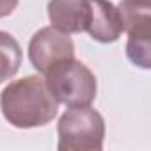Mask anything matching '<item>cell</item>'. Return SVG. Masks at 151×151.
Here are the masks:
<instances>
[{
  "label": "cell",
  "instance_id": "cell-6",
  "mask_svg": "<svg viewBox=\"0 0 151 151\" xmlns=\"http://www.w3.org/2000/svg\"><path fill=\"white\" fill-rule=\"evenodd\" d=\"M89 23L86 32L98 43H116L123 32L117 7L109 0H89Z\"/></svg>",
  "mask_w": 151,
  "mask_h": 151
},
{
  "label": "cell",
  "instance_id": "cell-4",
  "mask_svg": "<svg viewBox=\"0 0 151 151\" xmlns=\"http://www.w3.org/2000/svg\"><path fill=\"white\" fill-rule=\"evenodd\" d=\"M73 57H75V45L69 34L55 27L39 29L29 43V59L41 75H45L52 66Z\"/></svg>",
  "mask_w": 151,
  "mask_h": 151
},
{
  "label": "cell",
  "instance_id": "cell-9",
  "mask_svg": "<svg viewBox=\"0 0 151 151\" xmlns=\"http://www.w3.org/2000/svg\"><path fill=\"white\" fill-rule=\"evenodd\" d=\"M126 55L135 66L142 69H149L151 68V37H128Z\"/></svg>",
  "mask_w": 151,
  "mask_h": 151
},
{
  "label": "cell",
  "instance_id": "cell-2",
  "mask_svg": "<svg viewBox=\"0 0 151 151\" xmlns=\"http://www.w3.org/2000/svg\"><path fill=\"white\" fill-rule=\"evenodd\" d=\"M45 82L57 103L68 107L91 105L98 91L94 73L75 57L52 66L45 73Z\"/></svg>",
  "mask_w": 151,
  "mask_h": 151
},
{
  "label": "cell",
  "instance_id": "cell-8",
  "mask_svg": "<svg viewBox=\"0 0 151 151\" xmlns=\"http://www.w3.org/2000/svg\"><path fill=\"white\" fill-rule=\"evenodd\" d=\"M22 66V46L7 32L0 30V82L13 78Z\"/></svg>",
  "mask_w": 151,
  "mask_h": 151
},
{
  "label": "cell",
  "instance_id": "cell-10",
  "mask_svg": "<svg viewBox=\"0 0 151 151\" xmlns=\"http://www.w3.org/2000/svg\"><path fill=\"white\" fill-rule=\"evenodd\" d=\"M18 2L20 0H0V18H6V16L13 14Z\"/></svg>",
  "mask_w": 151,
  "mask_h": 151
},
{
  "label": "cell",
  "instance_id": "cell-5",
  "mask_svg": "<svg viewBox=\"0 0 151 151\" xmlns=\"http://www.w3.org/2000/svg\"><path fill=\"white\" fill-rule=\"evenodd\" d=\"M48 20L52 27L66 34L86 32L89 23V0H50Z\"/></svg>",
  "mask_w": 151,
  "mask_h": 151
},
{
  "label": "cell",
  "instance_id": "cell-1",
  "mask_svg": "<svg viewBox=\"0 0 151 151\" xmlns=\"http://www.w3.org/2000/svg\"><path fill=\"white\" fill-rule=\"evenodd\" d=\"M0 109L9 124L29 130L52 123L59 112V103L46 87L45 78L29 75L11 82L2 91Z\"/></svg>",
  "mask_w": 151,
  "mask_h": 151
},
{
  "label": "cell",
  "instance_id": "cell-7",
  "mask_svg": "<svg viewBox=\"0 0 151 151\" xmlns=\"http://www.w3.org/2000/svg\"><path fill=\"white\" fill-rule=\"evenodd\" d=\"M117 13L128 37H151V0H121Z\"/></svg>",
  "mask_w": 151,
  "mask_h": 151
},
{
  "label": "cell",
  "instance_id": "cell-3",
  "mask_svg": "<svg viewBox=\"0 0 151 151\" xmlns=\"http://www.w3.org/2000/svg\"><path fill=\"white\" fill-rule=\"evenodd\" d=\"M59 151H100L105 140V121L89 105L69 107L57 123Z\"/></svg>",
  "mask_w": 151,
  "mask_h": 151
}]
</instances>
